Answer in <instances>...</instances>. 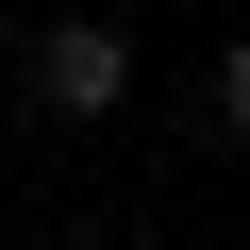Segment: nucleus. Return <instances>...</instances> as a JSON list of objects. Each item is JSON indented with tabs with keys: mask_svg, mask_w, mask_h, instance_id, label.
Here are the masks:
<instances>
[{
	"mask_svg": "<svg viewBox=\"0 0 250 250\" xmlns=\"http://www.w3.org/2000/svg\"><path fill=\"white\" fill-rule=\"evenodd\" d=\"M34 100L50 117H117V100H134V34H100V17L34 34Z\"/></svg>",
	"mask_w": 250,
	"mask_h": 250,
	"instance_id": "obj_1",
	"label": "nucleus"
},
{
	"mask_svg": "<svg viewBox=\"0 0 250 250\" xmlns=\"http://www.w3.org/2000/svg\"><path fill=\"white\" fill-rule=\"evenodd\" d=\"M217 117H233V134H250V50H233V67H217Z\"/></svg>",
	"mask_w": 250,
	"mask_h": 250,
	"instance_id": "obj_2",
	"label": "nucleus"
}]
</instances>
